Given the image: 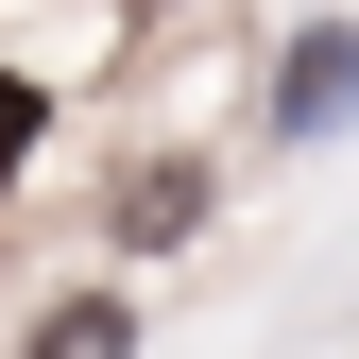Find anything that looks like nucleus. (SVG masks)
<instances>
[{
  "mask_svg": "<svg viewBox=\"0 0 359 359\" xmlns=\"http://www.w3.org/2000/svg\"><path fill=\"white\" fill-rule=\"evenodd\" d=\"M34 154H52V86H34L18 52H0V189H18V171H34Z\"/></svg>",
  "mask_w": 359,
  "mask_h": 359,
  "instance_id": "obj_4",
  "label": "nucleus"
},
{
  "mask_svg": "<svg viewBox=\"0 0 359 359\" xmlns=\"http://www.w3.org/2000/svg\"><path fill=\"white\" fill-rule=\"evenodd\" d=\"M18 359H137V308H120V291H69V308H34Z\"/></svg>",
  "mask_w": 359,
  "mask_h": 359,
  "instance_id": "obj_3",
  "label": "nucleus"
},
{
  "mask_svg": "<svg viewBox=\"0 0 359 359\" xmlns=\"http://www.w3.org/2000/svg\"><path fill=\"white\" fill-rule=\"evenodd\" d=\"M189 222H205V171L171 154V171H120V205H103V240H120V257H171Z\"/></svg>",
  "mask_w": 359,
  "mask_h": 359,
  "instance_id": "obj_2",
  "label": "nucleus"
},
{
  "mask_svg": "<svg viewBox=\"0 0 359 359\" xmlns=\"http://www.w3.org/2000/svg\"><path fill=\"white\" fill-rule=\"evenodd\" d=\"M359 120V34H291L274 52V137H342Z\"/></svg>",
  "mask_w": 359,
  "mask_h": 359,
  "instance_id": "obj_1",
  "label": "nucleus"
}]
</instances>
